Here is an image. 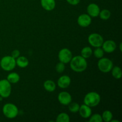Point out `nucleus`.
Segmentation results:
<instances>
[{
    "label": "nucleus",
    "mask_w": 122,
    "mask_h": 122,
    "mask_svg": "<svg viewBox=\"0 0 122 122\" xmlns=\"http://www.w3.org/2000/svg\"><path fill=\"white\" fill-rule=\"evenodd\" d=\"M72 57V52L68 48H63L58 52V60L60 61L64 64H67L70 63Z\"/></svg>",
    "instance_id": "6e6552de"
},
{
    "label": "nucleus",
    "mask_w": 122,
    "mask_h": 122,
    "mask_svg": "<svg viewBox=\"0 0 122 122\" xmlns=\"http://www.w3.org/2000/svg\"><path fill=\"white\" fill-rule=\"evenodd\" d=\"M0 66L5 71H11L16 66L15 59L11 56H4L0 61Z\"/></svg>",
    "instance_id": "20e7f679"
},
{
    "label": "nucleus",
    "mask_w": 122,
    "mask_h": 122,
    "mask_svg": "<svg viewBox=\"0 0 122 122\" xmlns=\"http://www.w3.org/2000/svg\"><path fill=\"white\" fill-rule=\"evenodd\" d=\"M122 43H120V45H119V47H120V51H122Z\"/></svg>",
    "instance_id": "c756f323"
},
{
    "label": "nucleus",
    "mask_w": 122,
    "mask_h": 122,
    "mask_svg": "<svg viewBox=\"0 0 122 122\" xmlns=\"http://www.w3.org/2000/svg\"><path fill=\"white\" fill-rule=\"evenodd\" d=\"M112 75L116 79H120L122 76V69L120 67L114 66L113 67L112 70Z\"/></svg>",
    "instance_id": "aec40b11"
},
{
    "label": "nucleus",
    "mask_w": 122,
    "mask_h": 122,
    "mask_svg": "<svg viewBox=\"0 0 122 122\" xmlns=\"http://www.w3.org/2000/svg\"><path fill=\"white\" fill-rule=\"evenodd\" d=\"M65 64L62 62L60 61L59 63H57V65L56 66V70L59 73H61L65 70Z\"/></svg>",
    "instance_id": "bb28decb"
},
{
    "label": "nucleus",
    "mask_w": 122,
    "mask_h": 122,
    "mask_svg": "<svg viewBox=\"0 0 122 122\" xmlns=\"http://www.w3.org/2000/svg\"><path fill=\"white\" fill-rule=\"evenodd\" d=\"M66 1L69 4L71 5H76L79 4L81 0H66Z\"/></svg>",
    "instance_id": "c85d7f7f"
},
{
    "label": "nucleus",
    "mask_w": 122,
    "mask_h": 122,
    "mask_svg": "<svg viewBox=\"0 0 122 122\" xmlns=\"http://www.w3.org/2000/svg\"><path fill=\"white\" fill-rule=\"evenodd\" d=\"M81 53V56L86 59V58L91 57L93 54V51L91 48L89 47V46H85V47L82 48Z\"/></svg>",
    "instance_id": "6ab92c4d"
},
{
    "label": "nucleus",
    "mask_w": 122,
    "mask_h": 122,
    "mask_svg": "<svg viewBox=\"0 0 122 122\" xmlns=\"http://www.w3.org/2000/svg\"><path fill=\"white\" fill-rule=\"evenodd\" d=\"M101 117H102V121H104L105 122H110L113 119V115L110 110H106L102 113Z\"/></svg>",
    "instance_id": "412c9836"
},
{
    "label": "nucleus",
    "mask_w": 122,
    "mask_h": 122,
    "mask_svg": "<svg viewBox=\"0 0 122 122\" xmlns=\"http://www.w3.org/2000/svg\"><path fill=\"white\" fill-rule=\"evenodd\" d=\"M68 106H69V107H68V108H69V110L70 111L71 113H76L79 112L80 106L78 103H77V102H71Z\"/></svg>",
    "instance_id": "b1692460"
},
{
    "label": "nucleus",
    "mask_w": 122,
    "mask_h": 122,
    "mask_svg": "<svg viewBox=\"0 0 122 122\" xmlns=\"http://www.w3.org/2000/svg\"><path fill=\"white\" fill-rule=\"evenodd\" d=\"M78 112H79L80 116L83 119H88L92 114L91 108L85 104L80 106Z\"/></svg>",
    "instance_id": "4468645a"
},
{
    "label": "nucleus",
    "mask_w": 122,
    "mask_h": 122,
    "mask_svg": "<svg viewBox=\"0 0 122 122\" xmlns=\"http://www.w3.org/2000/svg\"><path fill=\"white\" fill-rule=\"evenodd\" d=\"M99 16L101 19L104 20H107L109 19L111 17V12L108 10L104 9L102 10H100Z\"/></svg>",
    "instance_id": "5701e85b"
},
{
    "label": "nucleus",
    "mask_w": 122,
    "mask_h": 122,
    "mask_svg": "<svg viewBox=\"0 0 122 122\" xmlns=\"http://www.w3.org/2000/svg\"><path fill=\"white\" fill-rule=\"evenodd\" d=\"M93 53H94V56H95L96 58L100 59V58L103 57L104 54V51L102 50V48L97 47L95 48V50H94Z\"/></svg>",
    "instance_id": "393cba45"
},
{
    "label": "nucleus",
    "mask_w": 122,
    "mask_h": 122,
    "mask_svg": "<svg viewBox=\"0 0 122 122\" xmlns=\"http://www.w3.org/2000/svg\"><path fill=\"white\" fill-rule=\"evenodd\" d=\"M71 78L67 75H63L60 77L57 81V85L61 89H66L70 86Z\"/></svg>",
    "instance_id": "ddd939ff"
},
{
    "label": "nucleus",
    "mask_w": 122,
    "mask_h": 122,
    "mask_svg": "<svg viewBox=\"0 0 122 122\" xmlns=\"http://www.w3.org/2000/svg\"><path fill=\"white\" fill-rule=\"evenodd\" d=\"M70 66L73 71L77 73L84 71L88 67V63L85 58L81 56L72 57L70 61Z\"/></svg>",
    "instance_id": "f257e3e1"
},
{
    "label": "nucleus",
    "mask_w": 122,
    "mask_h": 122,
    "mask_svg": "<svg viewBox=\"0 0 122 122\" xmlns=\"http://www.w3.org/2000/svg\"><path fill=\"white\" fill-rule=\"evenodd\" d=\"M20 52L19 50H14V51H12L11 56H12V57H13L14 58H15V59H16L17 58H18V57L20 56Z\"/></svg>",
    "instance_id": "cd10ccee"
},
{
    "label": "nucleus",
    "mask_w": 122,
    "mask_h": 122,
    "mask_svg": "<svg viewBox=\"0 0 122 122\" xmlns=\"http://www.w3.org/2000/svg\"><path fill=\"white\" fill-rule=\"evenodd\" d=\"M92 17L88 14H82L78 17L77 23L81 27H88L91 24Z\"/></svg>",
    "instance_id": "9d476101"
},
{
    "label": "nucleus",
    "mask_w": 122,
    "mask_h": 122,
    "mask_svg": "<svg viewBox=\"0 0 122 122\" xmlns=\"http://www.w3.org/2000/svg\"><path fill=\"white\" fill-rule=\"evenodd\" d=\"M89 122H102V117L99 114H94L92 115L89 117Z\"/></svg>",
    "instance_id": "a878e982"
},
{
    "label": "nucleus",
    "mask_w": 122,
    "mask_h": 122,
    "mask_svg": "<svg viewBox=\"0 0 122 122\" xmlns=\"http://www.w3.org/2000/svg\"><path fill=\"white\" fill-rule=\"evenodd\" d=\"M101 47L104 52L107 53H112L116 49V43L113 40H107L104 41Z\"/></svg>",
    "instance_id": "f8f14e48"
},
{
    "label": "nucleus",
    "mask_w": 122,
    "mask_h": 122,
    "mask_svg": "<svg viewBox=\"0 0 122 122\" xmlns=\"http://www.w3.org/2000/svg\"><path fill=\"white\" fill-rule=\"evenodd\" d=\"M57 98L60 103L63 106H68L72 101L71 95L66 91L60 92L57 97Z\"/></svg>",
    "instance_id": "1a4fd4ad"
},
{
    "label": "nucleus",
    "mask_w": 122,
    "mask_h": 122,
    "mask_svg": "<svg viewBox=\"0 0 122 122\" xmlns=\"http://www.w3.org/2000/svg\"><path fill=\"white\" fill-rule=\"evenodd\" d=\"M16 66L20 68H25L29 65L28 59L25 56H19L18 58L15 59Z\"/></svg>",
    "instance_id": "dca6fc26"
},
{
    "label": "nucleus",
    "mask_w": 122,
    "mask_h": 122,
    "mask_svg": "<svg viewBox=\"0 0 122 122\" xmlns=\"http://www.w3.org/2000/svg\"><path fill=\"white\" fill-rule=\"evenodd\" d=\"M42 7L46 11H52L55 8L56 5L55 0H41Z\"/></svg>",
    "instance_id": "2eb2a0df"
},
{
    "label": "nucleus",
    "mask_w": 122,
    "mask_h": 122,
    "mask_svg": "<svg viewBox=\"0 0 122 122\" xmlns=\"http://www.w3.org/2000/svg\"><path fill=\"white\" fill-rule=\"evenodd\" d=\"M44 88L46 91L49 92H52L54 91L56 89V83L51 80H46L44 83Z\"/></svg>",
    "instance_id": "f3484780"
},
{
    "label": "nucleus",
    "mask_w": 122,
    "mask_h": 122,
    "mask_svg": "<svg viewBox=\"0 0 122 122\" xmlns=\"http://www.w3.org/2000/svg\"><path fill=\"white\" fill-rule=\"evenodd\" d=\"M20 77L17 73L12 72L8 74L7 77V79L11 84H15L20 81Z\"/></svg>",
    "instance_id": "a211bd4d"
},
{
    "label": "nucleus",
    "mask_w": 122,
    "mask_h": 122,
    "mask_svg": "<svg viewBox=\"0 0 122 122\" xmlns=\"http://www.w3.org/2000/svg\"><path fill=\"white\" fill-rule=\"evenodd\" d=\"M70 117L67 113H61L57 116L56 122H70Z\"/></svg>",
    "instance_id": "4be33fe9"
},
{
    "label": "nucleus",
    "mask_w": 122,
    "mask_h": 122,
    "mask_svg": "<svg viewBox=\"0 0 122 122\" xmlns=\"http://www.w3.org/2000/svg\"><path fill=\"white\" fill-rule=\"evenodd\" d=\"M97 64L99 70L102 73L110 72L113 67V61L110 59L106 57L100 58Z\"/></svg>",
    "instance_id": "39448f33"
},
{
    "label": "nucleus",
    "mask_w": 122,
    "mask_h": 122,
    "mask_svg": "<svg viewBox=\"0 0 122 122\" xmlns=\"http://www.w3.org/2000/svg\"><path fill=\"white\" fill-rule=\"evenodd\" d=\"M101 101V97L98 93L96 92H90L86 94L83 99L85 104L90 107L97 106Z\"/></svg>",
    "instance_id": "f03ea898"
},
{
    "label": "nucleus",
    "mask_w": 122,
    "mask_h": 122,
    "mask_svg": "<svg viewBox=\"0 0 122 122\" xmlns=\"http://www.w3.org/2000/svg\"><path fill=\"white\" fill-rule=\"evenodd\" d=\"M86 11L87 14L91 17H97L100 14V7L97 4L91 3L87 7Z\"/></svg>",
    "instance_id": "9b49d317"
},
{
    "label": "nucleus",
    "mask_w": 122,
    "mask_h": 122,
    "mask_svg": "<svg viewBox=\"0 0 122 122\" xmlns=\"http://www.w3.org/2000/svg\"><path fill=\"white\" fill-rule=\"evenodd\" d=\"M11 93V84L7 79L0 80V97L3 98H8Z\"/></svg>",
    "instance_id": "423d86ee"
},
{
    "label": "nucleus",
    "mask_w": 122,
    "mask_h": 122,
    "mask_svg": "<svg viewBox=\"0 0 122 122\" xmlns=\"http://www.w3.org/2000/svg\"><path fill=\"white\" fill-rule=\"evenodd\" d=\"M88 41L92 46L95 48L101 47L104 42V38L101 35L97 33H91L88 36Z\"/></svg>",
    "instance_id": "0eeeda50"
},
{
    "label": "nucleus",
    "mask_w": 122,
    "mask_h": 122,
    "mask_svg": "<svg viewBox=\"0 0 122 122\" xmlns=\"http://www.w3.org/2000/svg\"><path fill=\"white\" fill-rule=\"evenodd\" d=\"M4 115L8 119H14L19 114V109L15 104L13 103H7L2 108Z\"/></svg>",
    "instance_id": "7ed1b4c3"
}]
</instances>
